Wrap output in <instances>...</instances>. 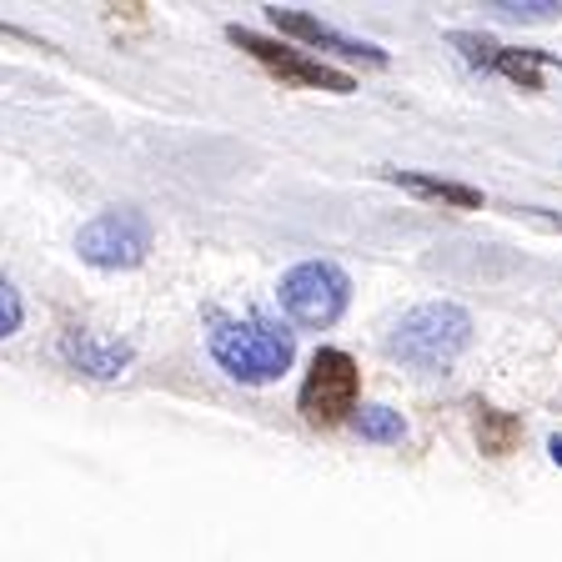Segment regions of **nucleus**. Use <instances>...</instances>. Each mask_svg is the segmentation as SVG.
Segmentation results:
<instances>
[{"label": "nucleus", "instance_id": "ddd939ff", "mask_svg": "<svg viewBox=\"0 0 562 562\" xmlns=\"http://www.w3.org/2000/svg\"><path fill=\"white\" fill-rule=\"evenodd\" d=\"M497 15L507 21H552L562 11V0H503V5H492Z\"/></svg>", "mask_w": 562, "mask_h": 562}, {"label": "nucleus", "instance_id": "9b49d317", "mask_svg": "<svg viewBox=\"0 0 562 562\" xmlns=\"http://www.w3.org/2000/svg\"><path fill=\"white\" fill-rule=\"evenodd\" d=\"M477 442L487 457H507L517 442H522V422L513 412H497V407H477Z\"/></svg>", "mask_w": 562, "mask_h": 562}, {"label": "nucleus", "instance_id": "9d476101", "mask_svg": "<svg viewBox=\"0 0 562 562\" xmlns=\"http://www.w3.org/2000/svg\"><path fill=\"white\" fill-rule=\"evenodd\" d=\"M397 187L417 191V196L437 201V206H452V211H477L482 206V191L477 187H462V181H442V176H422V171H386Z\"/></svg>", "mask_w": 562, "mask_h": 562}, {"label": "nucleus", "instance_id": "f8f14e48", "mask_svg": "<svg viewBox=\"0 0 562 562\" xmlns=\"http://www.w3.org/2000/svg\"><path fill=\"white\" fill-rule=\"evenodd\" d=\"M357 432H362V442L392 447V442H402V437H407V422H402V412H392V407H362Z\"/></svg>", "mask_w": 562, "mask_h": 562}, {"label": "nucleus", "instance_id": "7ed1b4c3", "mask_svg": "<svg viewBox=\"0 0 562 562\" xmlns=\"http://www.w3.org/2000/svg\"><path fill=\"white\" fill-rule=\"evenodd\" d=\"M277 302L286 312L292 327H306V331H322L331 327L351 302V277L337 267V261H302L281 277L277 286Z\"/></svg>", "mask_w": 562, "mask_h": 562}, {"label": "nucleus", "instance_id": "6e6552de", "mask_svg": "<svg viewBox=\"0 0 562 562\" xmlns=\"http://www.w3.org/2000/svg\"><path fill=\"white\" fill-rule=\"evenodd\" d=\"M271 25H277L281 35H296V41H306V46L316 50H331V56H347V60H367V66H386V50L367 46V41H351V35L331 31V25H322L316 15L306 11H286V5H267Z\"/></svg>", "mask_w": 562, "mask_h": 562}, {"label": "nucleus", "instance_id": "0eeeda50", "mask_svg": "<svg viewBox=\"0 0 562 562\" xmlns=\"http://www.w3.org/2000/svg\"><path fill=\"white\" fill-rule=\"evenodd\" d=\"M452 46L462 50V56L472 60V66H492L503 70L507 81H517L522 91H538L542 66H552V56H542V50H513V46H497V41H487V35H472V31H457Z\"/></svg>", "mask_w": 562, "mask_h": 562}, {"label": "nucleus", "instance_id": "39448f33", "mask_svg": "<svg viewBox=\"0 0 562 562\" xmlns=\"http://www.w3.org/2000/svg\"><path fill=\"white\" fill-rule=\"evenodd\" d=\"M362 397V372L341 347H322L312 357V372L302 382V417L312 427H337L357 412Z\"/></svg>", "mask_w": 562, "mask_h": 562}, {"label": "nucleus", "instance_id": "423d86ee", "mask_svg": "<svg viewBox=\"0 0 562 562\" xmlns=\"http://www.w3.org/2000/svg\"><path fill=\"white\" fill-rule=\"evenodd\" d=\"M232 41L246 50V56H257L261 66L271 70V76H281V81H292V86H312V91H331V95L357 91L347 70L327 66V60H312L306 50L286 46V41H267V35L241 31V25H232Z\"/></svg>", "mask_w": 562, "mask_h": 562}, {"label": "nucleus", "instance_id": "1a4fd4ad", "mask_svg": "<svg viewBox=\"0 0 562 562\" xmlns=\"http://www.w3.org/2000/svg\"><path fill=\"white\" fill-rule=\"evenodd\" d=\"M60 357H66L76 372L86 376H101V382H111V376H121L131 362H136V351H131V341H111V337H95V331H66L60 337Z\"/></svg>", "mask_w": 562, "mask_h": 562}, {"label": "nucleus", "instance_id": "f257e3e1", "mask_svg": "<svg viewBox=\"0 0 562 562\" xmlns=\"http://www.w3.org/2000/svg\"><path fill=\"white\" fill-rule=\"evenodd\" d=\"M211 357L232 382L267 386L296 362V337L271 316H216L206 337Z\"/></svg>", "mask_w": 562, "mask_h": 562}, {"label": "nucleus", "instance_id": "4468645a", "mask_svg": "<svg viewBox=\"0 0 562 562\" xmlns=\"http://www.w3.org/2000/svg\"><path fill=\"white\" fill-rule=\"evenodd\" d=\"M21 322H25V302H21V292H15L11 281H0V341L15 337V331H21Z\"/></svg>", "mask_w": 562, "mask_h": 562}, {"label": "nucleus", "instance_id": "f03ea898", "mask_svg": "<svg viewBox=\"0 0 562 562\" xmlns=\"http://www.w3.org/2000/svg\"><path fill=\"white\" fill-rule=\"evenodd\" d=\"M472 347V316L468 306L457 302H422L402 316L392 337H386V351L397 362L417 367V372H447V367Z\"/></svg>", "mask_w": 562, "mask_h": 562}, {"label": "nucleus", "instance_id": "20e7f679", "mask_svg": "<svg viewBox=\"0 0 562 562\" xmlns=\"http://www.w3.org/2000/svg\"><path fill=\"white\" fill-rule=\"evenodd\" d=\"M151 222H146V211L136 206H116V211H101L95 222H86L81 232H76V251H81V261H91V267L101 271H131L140 267V261L151 257Z\"/></svg>", "mask_w": 562, "mask_h": 562}]
</instances>
